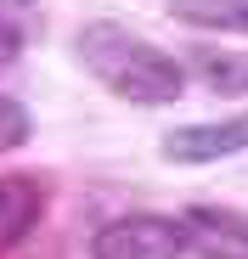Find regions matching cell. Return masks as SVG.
<instances>
[{
  "mask_svg": "<svg viewBox=\"0 0 248 259\" xmlns=\"http://www.w3.org/2000/svg\"><path fill=\"white\" fill-rule=\"evenodd\" d=\"M73 62L107 96L130 102V107H170L186 96V68L163 46H152V39L130 34L124 23H107V17H96L73 34Z\"/></svg>",
  "mask_w": 248,
  "mask_h": 259,
  "instance_id": "6da1fadb",
  "label": "cell"
},
{
  "mask_svg": "<svg viewBox=\"0 0 248 259\" xmlns=\"http://www.w3.org/2000/svg\"><path fill=\"white\" fill-rule=\"evenodd\" d=\"M186 253L192 237L175 214H118L91 237V259H186Z\"/></svg>",
  "mask_w": 248,
  "mask_h": 259,
  "instance_id": "7a4b0ae2",
  "label": "cell"
},
{
  "mask_svg": "<svg viewBox=\"0 0 248 259\" xmlns=\"http://www.w3.org/2000/svg\"><path fill=\"white\" fill-rule=\"evenodd\" d=\"M237 152H248V113L197 118V124H181L163 136V158L170 163H220V158H237Z\"/></svg>",
  "mask_w": 248,
  "mask_h": 259,
  "instance_id": "3957f363",
  "label": "cell"
},
{
  "mask_svg": "<svg viewBox=\"0 0 248 259\" xmlns=\"http://www.w3.org/2000/svg\"><path fill=\"white\" fill-rule=\"evenodd\" d=\"M186 237H192V253L203 259H248V214L237 208H209V203H192L186 214Z\"/></svg>",
  "mask_w": 248,
  "mask_h": 259,
  "instance_id": "277c9868",
  "label": "cell"
},
{
  "mask_svg": "<svg viewBox=\"0 0 248 259\" xmlns=\"http://www.w3.org/2000/svg\"><path fill=\"white\" fill-rule=\"evenodd\" d=\"M39 214H46V192L34 175H0V253L17 248L39 226Z\"/></svg>",
  "mask_w": 248,
  "mask_h": 259,
  "instance_id": "5b68a950",
  "label": "cell"
},
{
  "mask_svg": "<svg viewBox=\"0 0 248 259\" xmlns=\"http://www.w3.org/2000/svg\"><path fill=\"white\" fill-rule=\"evenodd\" d=\"M170 17L203 34H248V0H170Z\"/></svg>",
  "mask_w": 248,
  "mask_h": 259,
  "instance_id": "8992f818",
  "label": "cell"
},
{
  "mask_svg": "<svg viewBox=\"0 0 248 259\" xmlns=\"http://www.w3.org/2000/svg\"><path fill=\"white\" fill-rule=\"evenodd\" d=\"M192 62L215 96H248V51H197Z\"/></svg>",
  "mask_w": 248,
  "mask_h": 259,
  "instance_id": "52a82bcc",
  "label": "cell"
},
{
  "mask_svg": "<svg viewBox=\"0 0 248 259\" xmlns=\"http://www.w3.org/2000/svg\"><path fill=\"white\" fill-rule=\"evenodd\" d=\"M28 136H34L28 107H23V102H12V96H0V158L17 152V147H28Z\"/></svg>",
  "mask_w": 248,
  "mask_h": 259,
  "instance_id": "ba28073f",
  "label": "cell"
},
{
  "mask_svg": "<svg viewBox=\"0 0 248 259\" xmlns=\"http://www.w3.org/2000/svg\"><path fill=\"white\" fill-rule=\"evenodd\" d=\"M17 51H23V28L0 17V68H6V62H17Z\"/></svg>",
  "mask_w": 248,
  "mask_h": 259,
  "instance_id": "9c48e42d",
  "label": "cell"
}]
</instances>
